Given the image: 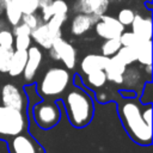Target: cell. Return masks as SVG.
Returning <instances> with one entry per match:
<instances>
[{"label":"cell","mask_w":153,"mask_h":153,"mask_svg":"<svg viewBox=\"0 0 153 153\" xmlns=\"http://www.w3.org/2000/svg\"><path fill=\"white\" fill-rule=\"evenodd\" d=\"M31 36L30 35H19L14 36V42L13 47L18 50H27L29 47L31 45Z\"/></svg>","instance_id":"obj_27"},{"label":"cell","mask_w":153,"mask_h":153,"mask_svg":"<svg viewBox=\"0 0 153 153\" xmlns=\"http://www.w3.org/2000/svg\"><path fill=\"white\" fill-rule=\"evenodd\" d=\"M66 20H67V14H53L51 18L45 24L48 26V30L55 37H61V27Z\"/></svg>","instance_id":"obj_19"},{"label":"cell","mask_w":153,"mask_h":153,"mask_svg":"<svg viewBox=\"0 0 153 153\" xmlns=\"http://www.w3.org/2000/svg\"><path fill=\"white\" fill-rule=\"evenodd\" d=\"M20 22L24 23V24H26L31 30L43 23L42 19H41V17H38L36 13H25V14H23Z\"/></svg>","instance_id":"obj_29"},{"label":"cell","mask_w":153,"mask_h":153,"mask_svg":"<svg viewBox=\"0 0 153 153\" xmlns=\"http://www.w3.org/2000/svg\"><path fill=\"white\" fill-rule=\"evenodd\" d=\"M13 42H14V35L12 33V31L2 27L0 30V47L13 48Z\"/></svg>","instance_id":"obj_28"},{"label":"cell","mask_w":153,"mask_h":153,"mask_svg":"<svg viewBox=\"0 0 153 153\" xmlns=\"http://www.w3.org/2000/svg\"><path fill=\"white\" fill-rule=\"evenodd\" d=\"M10 153H44L37 141L26 133H19L12 136V140L8 142Z\"/></svg>","instance_id":"obj_8"},{"label":"cell","mask_w":153,"mask_h":153,"mask_svg":"<svg viewBox=\"0 0 153 153\" xmlns=\"http://www.w3.org/2000/svg\"><path fill=\"white\" fill-rule=\"evenodd\" d=\"M12 53H13V48L0 47V72H2V73L8 72Z\"/></svg>","instance_id":"obj_26"},{"label":"cell","mask_w":153,"mask_h":153,"mask_svg":"<svg viewBox=\"0 0 153 153\" xmlns=\"http://www.w3.org/2000/svg\"><path fill=\"white\" fill-rule=\"evenodd\" d=\"M140 79V73L136 68H130V69H127L124 71L123 73V81H126V84L128 86H131L133 85V80H134V84H136Z\"/></svg>","instance_id":"obj_32"},{"label":"cell","mask_w":153,"mask_h":153,"mask_svg":"<svg viewBox=\"0 0 153 153\" xmlns=\"http://www.w3.org/2000/svg\"><path fill=\"white\" fill-rule=\"evenodd\" d=\"M136 61L141 65H152V41H142L136 47Z\"/></svg>","instance_id":"obj_17"},{"label":"cell","mask_w":153,"mask_h":153,"mask_svg":"<svg viewBox=\"0 0 153 153\" xmlns=\"http://www.w3.org/2000/svg\"><path fill=\"white\" fill-rule=\"evenodd\" d=\"M118 114L129 136L140 145H149L152 142V128L141 115V108L133 99L123 100L118 105Z\"/></svg>","instance_id":"obj_1"},{"label":"cell","mask_w":153,"mask_h":153,"mask_svg":"<svg viewBox=\"0 0 153 153\" xmlns=\"http://www.w3.org/2000/svg\"><path fill=\"white\" fill-rule=\"evenodd\" d=\"M42 59H43V55L41 49L36 45H30L27 49V60L23 71L24 79L26 82H31L35 79L37 69L42 62Z\"/></svg>","instance_id":"obj_10"},{"label":"cell","mask_w":153,"mask_h":153,"mask_svg":"<svg viewBox=\"0 0 153 153\" xmlns=\"http://www.w3.org/2000/svg\"><path fill=\"white\" fill-rule=\"evenodd\" d=\"M12 33H13L14 36H19V35H30V33H31V29H30L26 24H24V23L20 22L19 24H17V25L13 26Z\"/></svg>","instance_id":"obj_34"},{"label":"cell","mask_w":153,"mask_h":153,"mask_svg":"<svg viewBox=\"0 0 153 153\" xmlns=\"http://www.w3.org/2000/svg\"><path fill=\"white\" fill-rule=\"evenodd\" d=\"M141 115H142L143 121L148 126H151V123H152V108H151V103H148L146 105V108H143V110H141Z\"/></svg>","instance_id":"obj_35"},{"label":"cell","mask_w":153,"mask_h":153,"mask_svg":"<svg viewBox=\"0 0 153 153\" xmlns=\"http://www.w3.org/2000/svg\"><path fill=\"white\" fill-rule=\"evenodd\" d=\"M26 124L27 121L22 110L0 105V135L14 136L24 131Z\"/></svg>","instance_id":"obj_4"},{"label":"cell","mask_w":153,"mask_h":153,"mask_svg":"<svg viewBox=\"0 0 153 153\" xmlns=\"http://www.w3.org/2000/svg\"><path fill=\"white\" fill-rule=\"evenodd\" d=\"M121 45H122V44H121L118 37L105 39L104 43L102 44V48H100V49H102V55L110 57V56L115 55V54L118 51V49L121 48Z\"/></svg>","instance_id":"obj_24"},{"label":"cell","mask_w":153,"mask_h":153,"mask_svg":"<svg viewBox=\"0 0 153 153\" xmlns=\"http://www.w3.org/2000/svg\"><path fill=\"white\" fill-rule=\"evenodd\" d=\"M33 117L37 123L43 129H50L57 124L61 117L59 106L53 102H43L36 104L33 108Z\"/></svg>","instance_id":"obj_5"},{"label":"cell","mask_w":153,"mask_h":153,"mask_svg":"<svg viewBox=\"0 0 153 153\" xmlns=\"http://www.w3.org/2000/svg\"><path fill=\"white\" fill-rule=\"evenodd\" d=\"M130 26H131V31L139 38L143 41L152 38V19L149 17L145 18L140 14H135Z\"/></svg>","instance_id":"obj_12"},{"label":"cell","mask_w":153,"mask_h":153,"mask_svg":"<svg viewBox=\"0 0 153 153\" xmlns=\"http://www.w3.org/2000/svg\"><path fill=\"white\" fill-rule=\"evenodd\" d=\"M99 20L106 23L109 26H111L114 30H116V31L120 32V33H122V32L124 31V27H126V26H124L123 24H121L120 20H118L117 18H115V17H111V16H108V14L104 13V14L100 17Z\"/></svg>","instance_id":"obj_30"},{"label":"cell","mask_w":153,"mask_h":153,"mask_svg":"<svg viewBox=\"0 0 153 153\" xmlns=\"http://www.w3.org/2000/svg\"><path fill=\"white\" fill-rule=\"evenodd\" d=\"M6 20L10 25L14 26L20 23L23 13L19 11V8L12 2V0H5V10H4Z\"/></svg>","instance_id":"obj_18"},{"label":"cell","mask_w":153,"mask_h":153,"mask_svg":"<svg viewBox=\"0 0 153 153\" xmlns=\"http://www.w3.org/2000/svg\"><path fill=\"white\" fill-rule=\"evenodd\" d=\"M65 106L69 122L76 128L87 126L93 117V100L79 87H73L68 91L65 97Z\"/></svg>","instance_id":"obj_2"},{"label":"cell","mask_w":153,"mask_h":153,"mask_svg":"<svg viewBox=\"0 0 153 153\" xmlns=\"http://www.w3.org/2000/svg\"><path fill=\"white\" fill-rule=\"evenodd\" d=\"M71 74L66 68L53 67L49 68L42 76L38 84V92L42 97H57L68 86Z\"/></svg>","instance_id":"obj_3"},{"label":"cell","mask_w":153,"mask_h":153,"mask_svg":"<svg viewBox=\"0 0 153 153\" xmlns=\"http://www.w3.org/2000/svg\"><path fill=\"white\" fill-rule=\"evenodd\" d=\"M1 100L2 104L13 109L24 110L26 106V98L23 91L17 87L14 84H6L1 90Z\"/></svg>","instance_id":"obj_9"},{"label":"cell","mask_w":153,"mask_h":153,"mask_svg":"<svg viewBox=\"0 0 153 153\" xmlns=\"http://www.w3.org/2000/svg\"><path fill=\"white\" fill-rule=\"evenodd\" d=\"M5 10V0H0V16L4 13Z\"/></svg>","instance_id":"obj_36"},{"label":"cell","mask_w":153,"mask_h":153,"mask_svg":"<svg viewBox=\"0 0 153 153\" xmlns=\"http://www.w3.org/2000/svg\"><path fill=\"white\" fill-rule=\"evenodd\" d=\"M109 57L104 56V55H99V54H88L86 55L81 62H80V68L85 74H88L93 71H98V69H104L106 66Z\"/></svg>","instance_id":"obj_14"},{"label":"cell","mask_w":153,"mask_h":153,"mask_svg":"<svg viewBox=\"0 0 153 153\" xmlns=\"http://www.w3.org/2000/svg\"><path fill=\"white\" fill-rule=\"evenodd\" d=\"M26 60H27V50H18V49L13 50L7 73H10L11 76L20 75L24 71Z\"/></svg>","instance_id":"obj_16"},{"label":"cell","mask_w":153,"mask_h":153,"mask_svg":"<svg viewBox=\"0 0 153 153\" xmlns=\"http://www.w3.org/2000/svg\"><path fill=\"white\" fill-rule=\"evenodd\" d=\"M134 16H135V13H134L133 10H130V8H122L118 12V14H117V19L120 20L121 24H123L124 26H128V25L131 24V22L134 19Z\"/></svg>","instance_id":"obj_31"},{"label":"cell","mask_w":153,"mask_h":153,"mask_svg":"<svg viewBox=\"0 0 153 153\" xmlns=\"http://www.w3.org/2000/svg\"><path fill=\"white\" fill-rule=\"evenodd\" d=\"M117 57H120L127 66L131 65L133 62L136 61V48L134 47H127V45H121L118 51L116 53Z\"/></svg>","instance_id":"obj_22"},{"label":"cell","mask_w":153,"mask_h":153,"mask_svg":"<svg viewBox=\"0 0 153 153\" xmlns=\"http://www.w3.org/2000/svg\"><path fill=\"white\" fill-rule=\"evenodd\" d=\"M86 81H87L88 86L92 87V88L102 87L105 84V81H106V75H105L104 69L93 71V72L86 74Z\"/></svg>","instance_id":"obj_21"},{"label":"cell","mask_w":153,"mask_h":153,"mask_svg":"<svg viewBox=\"0 0 153 153\" xmlns=\"http://www.w3.org/2000/svg\"><path fill=\"white\" fill-rule=\"evenodd\" d=\"M2 27H5V23H4V22L0 19V30H1Z\"/></svg>","instance_id":"obj_37"},{"label":"cell","mask_w":153,"mask_h":153,"mask_svg":"<svg viewBox=\"0 0 153 153\" xmlns=\"http://www.w3.org/2000/svg\"><path fill=\"white\" fill-rule=\"evenodd\" d=\"M94 30H96V33L104 39L116 38V37H120V35H121L120 32H117L116 30H114L111 26H109L106 23H104L102 20H98L94 24Z\"/></svg>","instance_id":"obj_20"},{"label":"cell","mask_w":153,"mask_h":153,"mask_svg":"<svg viewBox=\"0 0 153 153\" xmlns=\"http://www.w3.org/2000/svg\"><path fill=\"white\" fill-rule=\"evenodd\" d=\"M126 68H127V65L120 57H117L116 54L110 56L106 62V66L104 68L106 80H110L116 84H122L123 82V73H124Z\"/></svg>","instance_id":"obj_11"},{"label":"cell","mask_w":153,"mask_h":153,"mask_svg":"<svg viewBox=\"0 0 153 153\" xmlns=\"http://www.w3.org/2000/svg\"><path fill=\"white\" fill-rule=\"evenodd\" d=\"M93 25H94V22L90 14L76 13L73 17L71 23V32L74 36H81L86 33Z\"/></svg>","instance_id":"obj_15"},{"label":"cell","mask_w":153,"mask_h":153,"mask_svg":"<svg viewBox=\"0 0 153 153\" xmlns=\"http://www.w3.org/2000/svg\"><path fill=\"white\" fill-rule=\"evenodd\" d=\"M12 2L19 8V11L25 13H36L39 10L38 0H12Z\"/></svg>","instance_id":"obj_23"},{"label":"cell","mask_w":153,"mask_h":153,"mask_svg":"<svg viewBox=\"0 0 153 153\" xmlns=\"http://www.w3.org/2000/svg\"><path fill=\"white\" fill-rule=\"evenodd\" d=\"M48 50L50 51V56L54 60L62 61V63L68 69L74 68L75 60H76V51L74 47L71 43L66 42L62 37H56Z\"/></svg>","instance_id":"obj_6"},{"label":"cell","mask_w":153,"mask_h":153,"mask_svg":"<svg viewBox=\"0 0 153 153\" xmlns=\"http://www.w3.org/2000/svg\"><path fill=\"white\" fill-rule=\"evenodd\" d=\"M51 8L54 14H67L69 11V6L66 0H53Z\"/></svg>","instance_id":"obj_33"},{"label":"cell","mask_w":153,"mask_h":153,"mask_svg":"<svg viewBox=\"0 0 153 153\" xmlns=\"http://www.w3.org/2000/svg\"><path fill=\"white\" fill-rule=\"evenodd\" d=\"M118 39H120V42H121L122 45L134 47V48H136V47L143 41V39L139 38L133 31H123V32L120 35Z\"/></svg>","instance_id":"obj_25"},{"label":"cell","mask_w":153,"mask_h":153,"mask_svg":"<svg viewBox=\"0 0 153 153\" xmlns=\"http://www.w3.org/2000/svg\"><path fill=\"white\" fill-rule=\"evenodd\" d=\"M31 39H33L39 47L44 48V49H49L54 42V39L56 38L49 30L45 23L39 24L38 26H36L35 29L31 30Z\"/></svg>","instance_id":"obj_13"},{"label":"cell","mask_w":153,"mask_h":153,"mask_svg":"<svg viewBox=\"0 0 153 153\" xmlns=\"http://www.w3.org/2000/svg\"><path fill=\"white\" fill-rule=\"evenodd\" d=\"M109 2L110 0H75L73 5V11L75 13L90 14L96 24L106 12Z\"/></svg>","instance_id":"obj_7"}]
</instances>
